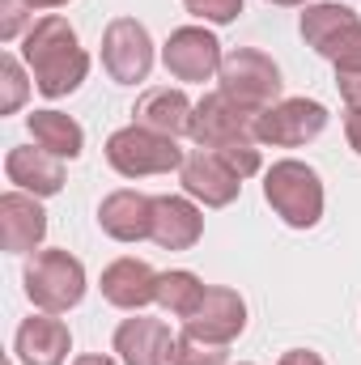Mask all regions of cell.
Masks as SVG:
<instances>
[{
	"instance_id": "obj_8",
	"label": "cell",
	"mask_w": 361,
	"mask_h": 365,
	"mask_svg": "<svg viewBox=\"0 0 361 365\" xmlns=\"http://www.w3.org/2000/svg\"><path fill=\"white\" fill-rule=\"evenodd\" d=\"M102 68L119 86H136L153 73V38L145 21L136 17H115L102 30Z\"/></svg>"
},
{
	"instance_id": "obj_10",
	"label": "cell",
	"mask_w": 361,
	"mask_h": 365,
	"mask_svg": "<svg viewBox=\"0 0 361 365\" xmlns=\"http://www.w3.org/2000/svg\"><path fill=\"white\" fill-rule=\"evenodd\" d=\"M183 331L204 340V344L230 349L247 331V302H243V293L225 289V284H208L200 306L191 310V319H183Z\"/></svg>"
},
{
	"instance_id": "obj_17",
	"label": "cell",
	"mask_w": 361,
	"mask_h": 365,
	"mask_svg": "<svg viewBox=\"0 0 361 365\" xmlns=\"http://www.w3.org/2000/svg\"><path fill=\"white\" fill-rule=\"evenodd\" d=\"M4 179L13 182L17 191H30L39 200L60 195L64 191V158L47 153V149H30V145H13L4 153Z\"/></svg>"
},
{
	"instance_id": "obj_21",
	"label": "cell",
	"mask_w": 361,
	"mask_h": 365,
	"mask_svg": "<svg viewBox=\"0 0 361 365\" xmlns=\"http://www.w3.org/2000/svg\"><path fill=\"white\" fill-rule=\"evenodd\" d=\"M361 17L349 9V4H340V0H319V4H306V13H302V21H298V30H302V38H306V47H315L319 56L345 34V30H353Z\"/></svg>"
},
{
	"instance_id": "obj_29",
	"label": "cell",
	"mask_w": 361,
	"mask_h": 365,
	"mask_svg": "<svg viewBox=\"0 0 361 365\" xmlns=\"http://www.w3.org/2000/svg\"><path fill=\"white\" fill-rule=\"evenodd\" d=\"M276 365H327V361L319 353H310V349H289V353H280Z\"/></svg>"
},
{
	"instance_id": "obj_24",
	"label": "cell",
	"mask_w": 361,
	"mask_h": 365,
	"mask_svg": "<svg viewBox=\"0 0 361 365\" xmlns=\"http://www.w3.org/2000/svg\"><path fill=\"white\" fill-rule=\"evenodd\" d=\"M171 365H230V353L217 349V344H204L195 336H175V353H171Z\"/></svg>"
},
{
	"instance_id": "obj_16",
	"label": "cell",
	"mask_w": 361,
	"mask_h": 365,
	"mask_svg": "<svg viewBox=\"0 0 361 365\" xmlns=\"http://www.w3.org/2000/svg\"><path fill=\"white\" fill-rule=\"evenodd\" d=\"M98 289H102V297H106L115 310H132V314H141L145 306L158 302V272H153L145 259L123 255V259H115V264L102 268Z\"/></svg>"
},
{
	"instance_id": "obj_22",
	"label": "cell",
	"mask_w": 361,
	"mask_h": 365,
	"mask_svg": "<svg viewBox=\"0 0 361 365\" xmlns=\"http://www.w3.org/2000/svg\"><path fill=\"white\" fill-rule=\"evenodd\" d=\"M204 280L187 268H175V272H158V306L175 319H191V310L200 306L204 297Z\"/></svg>"
},
{
	"instance_id": "obj_25",
	"label": "cell",
	"mask_w": 361,
	"mask_h": 365,
	"mask_svg": "<svg viewBox=\"0 0 361 365\" xmlns=\"http://www.w3.org/2000/svg\"><path fill=\"white\" fill-rule=\"evenodd\" d=\"M323 60H332L336 73H361V21L353 30H345V34L323 51Z\"/></svg>"
},
{
	"instance_id": "obj_19",
	"label": "cell",
	"mask_w": 361,
	"mask_h": 365,
	"mask_svg": "<svg viewBox=\"0 0 361 365\" xmlns=\"http://www.w3.org/2000/svg\"><path fill=\"white\" fill-rule=\"evenodd\" d=\"M191 115H195V102L183 90L171 86H158V90H145L132 106V123L149 128V132H162V136H191Z\"/></svg>"
},
{
	"instance_id": "obj_23",
	"label": "cell",
	"mask_w": 361,
	"mask_h": 365,
	"mask_svg": "<svg viewBox=\"0 0 361 365\" xmlns=\"http://www.w3.org/2000/svg\"><path fill=\"white\" fill-rule=\"evenodd\" d=\"M34 86L26 60L17 56H0V115H17L26 106V93Z\"/></svg>"
},
{
	"instance_id": "obj_27",
	"label": "cell",
	"mask_w": 361,
	"mask_h": 365,
	"mask_svg": "<svg viewBox=\"0 0 361 365\" xmlns=\"http://www.w3.org/2000/svg\"><path fill=\"white\" fill-rule=\"evenodd\" d=\"M183 4H187L191 17H200L208 26H230L243 13V0H183Z\"/></svg>"
},
{
	"instance_id": "obj_4",
	"label": "cell",
	"mask_w": 361,
	"mask_h": 365,
	"mask_svg": "<svg viewBox=\"0 0 361 365\" xmlns=\"http://www.w3.org/2000/svg\"><path fill=\"white\" fill-rule=\"evenodd\" d=\"M217 90L225 93L238 110H247L255 119V115H264L268 106L280 102L285 81H280V68H276V60H272L268 51H260V47H234L221 60Z\"/></svg>"
},
{
	"instance_id": "obj_6",
	"label": "cell",
	"mask_w": 361,
	"mask_h": 365,
	"mask_svg": "<svg viewBox=\"0 0 361 365\" xmlns=\"http://www.w3.org/2000/svg\"><path fill=\"white\" fill-rule=\"evenodd\" d=\"M187 162L175 136L149 132L141 123H128L106 136V166L123 179H149V175H171Z\"/></svg>"
},
{
	"instance_id": "obj_15",
	"label": "cell",
	"mask_w": 361,
	"mask_h": 365,
	"mask_svg": "<svg viewBox=\"0 0 361 365\" xmlns=\"http://www.w3.org/2000/svg\"><path fill=\"white\" fill-rule=\"evenodd\" d=\"M111 349L119 353L123 365H171L175 353V336L162 319H145V314H132L115 327L111 336Z\"/></svg>"
},
{
	"instance_id": "obj_2",
	"label": "cell",
	"mask_w": 361,
	"mask_h": 365,
	"mask_svg": "<svg viewBox=\"0 0 361 365\" xmlns=\"http://www.w3.org/2000/svg\"><path fill=\"white\" fill-rule=\"evenodd\" d=\"M255 119L247 110H238L225 93H204L195 102V115H191V140L208 153H217L238 179H251L264 170V158H260V140H255Z\"/></svg>"
},
{
	"instance_id": "obj_13",
	"label": "cell",
	"mask_w": 361,
	"mask_h": 365,
	"mask_svg": "<svg viewBox=\"0 0 361 365\" xmlns=\"http://www.w3.org/2000/svg\"><path fill=\"white\" fill-rule=\"evenodd\" d=\"M73 353V336H68V323L60 314H30L17 336H13V357L21 365H64Z\"/></svg>"
},
{
	"instance_id": "obj_3",
	"label": "cell",
	"mask_w": 361,
	"mask_h": 365,
	"mask_svg": "<svg viewBox=\"0 0 361 365\" xmlns=\"http://www.w3.org/2000/svg\"><path fill=\"white\" fill-rule=\"evenodd\" d=\"M264 200L289 230H315L323 221V204H327L319 170L298 158L272 162V170L264 175Z\"/></svg>"
},
{
	"instance_id": "obj_34",
	"label": "cell",
	"mask_w": 361,
	"mask_h": 365,
	"mask_svg": "<svg viewBox=\"0 0 361 365\" xmlns=\"http://www.w3.org/2000/svg\"><path fill=\"white\" fill-rule=\"evenodd\" d=\"M238 365H251V361H238Z\"/></svg>"
},
{
	"instance_id": "obj_26",
	"label": "cell",
	"mask_w": 361,
	"mask_h": 365,
	"mask_svg": "<svg viewBox=\"0 0 361 365\" xmlns=\"http://www.w3.org/2000/svg\"><path fill=\"white\" fill-rule=\"evenodd\" d=\"M34 17L30 0H0V43H13V38H26V21Z\"/></svg>"
},
{
	"instance_id": "obj_31",
	"label": "cell",
	"mask_w": 361,
	"mask_h": 365,
	"mask_svg": "<svg viewBox=\"0 0 361 365\" xmlns=\"http://www.w3.org/2000/svg\"><path fill=\"white\" fill-rule=\"evenodd\" d=\"M73 365H119V361H115V357H106V353H81Z\"/></svg>"
},
{
	"instance_id": "obj_33",
	"label": "cell",
	"mask_w": 361,
	"mask_h": 365,
	"mask_svg": "<svg viewBox=\"0 0 361 365\" xmlns=\"http://www.w3.org/2000/svg\"><path fill=\"white\" fill-rule=\"evenodd\" d=\"M268 4H280V9H298V4H302V9H306L310 0H268Z\"/></svg>"
},
{
	"instance_id": "obj_28",
	"label": "cell",
	"mask_w": 361,
	"mask_h": 365,
	"mask_svg": "<svg viewBox=\"0 0 361 365\" xmlns=\"http://www.w3.org/2000/svg\"><path fill=\"white\" fill-rule=\"evenodd\" d=\"M336 90L349 110H361V73H336Z\"/></svg>"
},
{
	"instance_id": "obj_7",
	"label": "cell",
	"mask_w": 361,
	"mask_h": 365,
	"mask_svg": "<svg viewBox=\"0 0 361 365\" xmlns=\"http://www.w3.org/2000/svg\"><path fill=\"white\" fill-rule=\"evenodd\" d=\"M327 106L315 98H280L276 106H268L264 115H255V140L272 145V149H302L310 140L323 136L327 128Z\"/></svg>"
},
{
	"instance_id": "obj_12",
	"label": "cell",
	"mask_w": 361,
	"mask_h": 365,
	"mask_svg": "<svg viewBox=\"0 0 361 365\" xmlns=\"http://www.w3.org/2000/svg\"><path fill=\"white\" fill-rule=\"evenodd\" d=\"M179 182H183V195H191V200L204 204V208H225V204H234L238 191H243V179H238L217 153H208V149L187 153V162L179 166Z\"/></svg>"
},
{
	"instance_id": "obj_5",
	"label": "cell",
	"mask_w": 361,
	"mask_h": 365,
	"mask_svg": "<svg viewBox=\"0 0 361 365\" xmlns=\"http://www.w3.org/2000/svg\"><path fill=\"white\" fill-rule=\"evenodd\" d=\"M21 280H26V297H30L39 310H47V314H68V310H77L81 297H86V289H90L86 264H81L77 255L60 251V247L34 251V255L26 259Z\"/></svg>"
},
{
	"instance_id": "obj_9",
	"label": "cell",
	"mask_w": 361,
	"mask_h": 365,
	"mask_svg": "<svg viewBox=\"0 0 361 365\" xmlns=\"http://www.w3.org/2000/svg\"><path fill=\"white\" fill-rule=\"evenodd\" d=\"M221 38L204 26H179L171 30L166 47H162V64L175 81H187V86H204L221 73Z\"/></svg>"
},
{
	"instance_id": "obj_20",
	"label": "cell",
	"mask_w": 361,
	"mask_h": 365,
	"mask_svg": "<svg viewBox=\"0 0 361 365\" xmlns=\"http://www.w3.org/2000/svg\"><path fill=\"white\" fill-rule=\"evenodd\" d=\"M26 128H30V136H34V145L39 149H47V153H56V158H81L86 153V128L73 119V115H64V110H34L30 119H26Z\"/></svg>"
},
{
	"instance_id": "obj_18",
	"label": "cell",
	"mask_w": 361,
	"mask_h": 365,
	"mask_svg": "<svg viewBox=\"0 0 361 365\" xmlns=\"http://www.w3.org/2000/svg\"><path fill=\"white\" fill-rule=\"evenodd\" d=\"M162 251H191L204 238V212L191 195H153V234Z\"/></svg>"
},
{
	"instance_id": "obj_32",
	"label": "cell",
	"mask_w": 361,
	"mask_h": 365,
	"mask_svg": "<svg viewBox=\"0 0 361 365\" xmlns=\"http://www.w3.org/2000/svg\"><path fill=\"white\" fill-rule=\"evenodd\" d=\"M68 0H30V9H64Z\"/></svg>"
},
{
	"instance_id": "obj_30",
	"label": "cell",
	"mask_w": 361,
	"mask_h": 365,
	"mask_svg": "<svg viewBox=\"0 0 361 365\" xmlns=\"http://www.w3.org/2000/svg\"><path fill=\"white\" fill-rule=\"evenodd\" d=\"M345 136H349V149L361 158V110H349L345 115Z\"/></svg>"
},
{
	"instance_id": "obj_11",
	"label": "cell",
	"mask_w": 361,
	"mask_h": 365,
	"mask_svg": "<svg viewBox=\"0 0 361 365\" xmlns=\"http://www.w3.org/2000/svg\"><path fill=\"white\" fill-rule=\"evenodd\" d=\"M47 238V208L30 191H4L0 195V247L9 255H30Z\"/></svg>"
},
{
	"instance_id": "obj_14",
	"label": "cell",
	"mask_w": 361,
	"mask_h": 365,
	"mask_svg": "<svg viewBox=\"0 0 361 365\" xmlns=\"http://www.w3.org/2000/svg\"><path fill=\"white\" fill-rule=\"evenodd\" d=\"M98 225L115 242H145L153 234V195H145L136 187H119V191L102 195Z\"/></svg>"
},
{
	"instance_id": "obj_1",
	"label": "cell",
	"mask_w": 361,
	"mask_h": 365,
	"mask_svg": "<svg viewBox=\"0 0 361 365\" xmlns=\"http://www.w3.org/2000/svg\"><path fill=\"white\" fill-rule=\"evenodd\" d=\"M21 60L34 77V90L51 102L77 93L81 81L90 77V51L81 47L68 17H60V13L34 17V26L21 38Z\"/></svg>"
}]
</instances>
